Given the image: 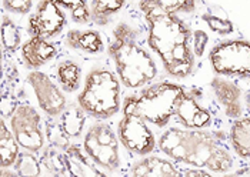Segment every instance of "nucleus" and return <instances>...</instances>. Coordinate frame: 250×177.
<instances>
[{
	"instance_id": "1",
	"label": "nucleus",
	"mask_w": 250,
	"mask_h": 177,
	"mask_svg": "<svg viewBox=\"0 0 250 177\" xmlns=\"http://www.w3.org/2000/svg\"><path fill=\"white\" fill-rule=\"evenodd\" d=\"M149 26L147 44L160 58L166 73L173 79H186L194 70L192 32L177 15L140 3Z\"/></svg>"
},
{
	"instance_id": "2",
	"label": "nucleus",
	"mask_w": 250,
	"mask_h": 177,
	"mask_svg": "<svg viewBox=\"0 0 250 177\" xmlns=\"http://www.w3.org/2000/svg\"><path fill=\"white\" fill-rule=\"evenodd\" d=\"M159 149L174 161L213 173H228L234 163L219 135L205 129H169L159 138Z\"/></svg>"
},
{
	"instance_id": "3",
	"label": "nucleus",
	"mask_w": 250,
	"mask_h": 177,
	"mask_svg": "<svg viewBox=\"0 0 250 177\" xmlns=\"http://www.w3.org/2000/svg\"><path fill=\"white\" fill-rule=\"evenodd\" d=\"M136 30L127 23H119L113 30L109 55L113 59L117 76L129 89L146 86L157 76V66L150 53L137 41Z\"/></svg>"
},
{
	"instance_id": "4",
	"label": "nucleus",
	"mask_w": 250,
	"mask_h": 177,
	"mask_svg": "<svg viewBox=\"0 0 250 177\" xmlns=\"http://www.w3.org/2000/svg\"><path fill=\"white\" fill-rule=\"evenodd\" d=\"M186 89L172 81L150 84L137 95L125 98L123 113L135 115L156 127H165L176 113V106Z\"/></svg>"
},
{
	"instance_id": "5",
	"label": "nucleus",
	"mask_w": 250,
	"mask_h": 177,
	"mask_svg": "<svg viewBox=\"0 0 250 177\" xmlns=\"http://www.w3.org/2000/svg\"><path fill=\"white\" fill-rule=\"evenodd\" d=\"M120 83L113 72L104 67L93 69L86 76L84 86L77 96V104L90 118H113L120 110Z\"/></svg>"
},
{
	"instance_id": "6",
	"label": "nucleus",
	"mask_w": 250,
	"mask_h": 177,
	"mask_svg": "<svg viewBox=\"0 0 250 177\" xmlns=\"http://www.w3.org/2000/svg\"><path fill=\"white\" fill-rule=\"evenodd\" d=\"M209 60L213 72L225 78L250 80V43L233 39L222 41L212 47Z\"/></svg>"
},
{
	"instance_id": "7",
	"label": "nucleus",
	"mask_w": 250,
	"mask_h": 177,
	"mask_svg": "<svg viewBox=\"0 0 250 177\" xmlns=\"http://www.w3.org/2000/svg\"><path fill=\"white\" fill-rule=\"evenodd\" d=\"M117 138L119 136H116L109 124L96 123L87 129L83 140V149L99 167L113 172L120 166Z\"/></svg>"
},
{
	"instance_id": "8",
	"label": "nucleus",
	"mask_w": 250,
	"mask_h": 177,
	"mask_svg": "<svg viewBox=\"0 0 250 177\" xmlns=\"http://www.w3.org/2000/svg\"><path fill=\"white\" fill-rule=\"evenodd\" d=\"M10 129L24 150L38 153L43 149L46 132H43L42 118L35 107L29 104L19 106L10 118Z\"/></svg>"
},
{
	"instance_id": "9",
	"label": "nucleus",
	"mask_w": 250,
	"mask_h": 177,
	"mask_svg": "<svg viewBox=\"0 0 250 177\" xmlns=\"http://www.w3.org/2000/svg\"><path fill=\"white\" fill-rule=\"evenodd\" d=\"M117 136L120 143L132 153L139 156L150 155L156 147V138L153 132L149 129L147 123L143 118L135 115L123 113V118L119 121Z\"/></svg>"
},
{
	"instance_id": "10",
	"label": "nucleus",
	"mask_w": 250,
	"mask_h": 177,
	"mask_svg": "<svg viewBox=\"0 0 250 177\" xmlns=\"http://www.w3.org/2000/svg\"><path fill=\"white\" fill-rule=\"evenodd\" d=\"M27 81L35 92V96L38 98L40 109L47 116L58 118L64 112L67 101L64 98L63 89L59 87L47 75L33 70L27 76Z\"/></svg>"
},
{
	"instance_id": "11",
	"label": "nucleus",
	"mask_w": 250,
	"mask_h": 177,
	"mask_svg": "<svg viewBox=\"0 0 250 177\" xmlns=\"http://www.w3.org/2000/svg\"><path fill=\"white\" fill-rule=\"evenodd\" d=\"M66 24V13L50 0H40L36 12L29 19V33L33 38L52 39L58 36Z\"/></svg>"
},
{
	"instance_id": "12",
	"label": "nucleus",
	"mask_w": 250,
	"mask_h": 177,
	"mask_svg": "<svg viewBox=\"0 0 250 177\" xmlns=\"http://www.w3.org/2000/svg\"><path fill=\"white\" fill-rule=\"evenodd\" d=\"M174 116L186 129H206L212 123V113L202 107L194 92H188L180 98Z\"/></svg>"
},
{
	"instance_id": "13",
	"label": "nucleus",
	"mask_w": 250,
	"mask_h": 177,
	"mask_svg": "<svg viewBox=\"0 0 250 177\" xmlns=\"http://www.w3.org/2000/svg\"><path fill=\"white\" fill-rule=\"evenodd\" d=\"M210 87L228 118L233 120L242 118V92L233 81L225 76H216L210 81Z\"/></svg>"
},
{
	"instance_id": "14",
	"label": "nucleus",
	"mask_w": 250,
	"mask_h": 177,
	"mask_svg": "<svg viewBox=\"0 0 250 177\" xmlns=\"http://www.w3.org/2000/svg\"><path fill=\"white\" fill-rule=\"evenodd\" d=\"M63 156L66 161L67 176L72 177H104L102 169L87 156L77 144L70 143L64 150Z\"/></svg>"
},
{
	"instance_id": "15",
	"label": "nucleus",
	"mask_w": 250,
	"mask_h": 177,
	"mask_svg": "<svg viewBox=\"0 0 250 177\" xmlns=\"http://www.w3.org/2000/svg\"><path fill=\"white\" fill-rule=\"evenodd\" d=\"M58 55V47L42 38H30L21 44V59L29 69H39Z\"/></svg>"
},
{
	"instance_id": "16",
	"label": "nucleus",
	"mask_w": 250,
	"mask_h": 177,
	"mask_svg": "<svg viewBox=\"0 0 250 177\" xmlns=\"http://www.w3.org/2000/svg\"><path fill=\"white\" fill-rule=\"evenodd\" d=\"M132 175L135 177H177L182 176V170L166 158L147 156L135 163Z\"/></svg>"
},
{
	"instance_id": "17",
	"label": "nucleus",
	"mask_w": 250,
	"mask_h": 177,
	"mask_svg": "<svg viewBox=\"0 0 250 177\" xmlns=\"http://www.w3.org/2000/svg\"><path fill=\"white\" fill-rule=\"evenodd\" d=\"M246 109L250 113V92L245 98ZM233 152L242 158L250 160V116L239 118L231 124L230 135H229Z\"/></svg>"
},
{
	"instance_id": "18",
	"label": "nucleus",
	"mask_w": 250,
	"mask_h": 177,
	"mask_svg": "<svg viewBox=\"0 0 250 177\" xmlns=\"http://www.w3.org/2000/svg\"><path fill=\"white\" fill-rule=\"evenodd\" d=\"M66 44L75 50H80L84 53L97 55L102 53L104 49V43L102 39V35L97 30H79L72 29L67 32Z\"/></svg>"
},
{
	"instance_id": "19",
	"label": "nucleus",
	"mask_w": 250,
	"mask_h": 177,
	"mask_svg": "<svg viewBox=\"0 0 250 177\" xmlns=\"http://www.w3.org/2000/svg\"><path fill=\"white\" fill-rule=\"evenodd\" d=\"M20 144L15 138L13 132H10L4 123L0 121V157H1V167L7 169L15 164L16 158L20 155Z\"/></svg>"
},
{
	"instance_id": "20",
	"label": "nucleus",
	"mask_w": 250,
	"mask_h": 177,
	"mask_svg": "<svg viewBox=\"0 0 250 177\" xmlns=\"http://www.w3.org/2000/svg\"><path fill=\"white\" fill-rule=\"evenodd\" d=\"M59 86L63 89L66 93H75L80 87V80H82V70L72 60H64L58 66L56 70Z\"/></svg>"
},
{
	"instance_id": "21",
	"label": "nucleus",
	"mask_w": 250,
	"mask_h": 177,
	"mask_svg": "<svg viewBox=\"0 0 250 177\" xmlns=\"http://www.w3.org/2000/svg\"><path fill=\"white\" fill-rule=\"evenodd\" d=\"M126 0H92V20L99 26H106L117 12L125 6Z\"/></svg>"
},
{
	"instance_id": "22",
	"label": "nucleus",
	"mask_w": 250,
	"mask_h": 177,
	"mask_svg": "<svg viewBox=\"0 0 250 177\" xmlns=\"http://www.w3.org/2000/svg\"><path fill=\"white\" fill-rule=\"evenodd\" d=\"M60 124L64 130V133L70 138H76L82 135L86 123V113L82 110L80 106H72L69 109H64V112L60 115Z\"/></svg>"
},
{
	"instance_id": "23",
	"label": "nucleus",
	"mask_w": 250,
	"mask_h": 177,
	"mask_svg": "<svg viewBox=\"0 0 250 177\" xmlns=\"http://www.w3.org/2000/svg\"><path fill=\"white\" fill-rule=\"evenodd\" d=\"M42 164L55 176H67L63 150L53 144H49L44 149V152L42 155Z\"/></svg>"
},
{
	"instance_id": "24",
	"label": "nucleus",
	"mask_w": 250,
	"mask_h": 177,
	"mask_svg": "<svg viewBox=\"0 0 250 177\" xmlns=\"http://www.w3.org/2000/svg\"><path fill=\"white\" fill-rule=\"evenodd\" d=\"M143 4H152L170 15L193 13L197 7V0H140Z\"/></svg>"
},
{
	"instance_id": "25",
	"label": "nucleus",
	"mask_w": 250,
	"mask_h": 177,
	"mask_svg": "<svg viewBox=\"0 0 250 177\" xmlns=\"http://www.w3.org/2000/svg\"><path fill=\"white\" fill-rule=\"evenodd\" d=\"M42 160H39L33 152L26 150L20 153L13 167L19 177H38L42 175Z\"/></svg>"
},
{
	"instance_id": "26",
	"label": "nucleus",
	"mask_w": 250,
	"mask_h": 177,
	"mask_svg": "<svg viewBox=\"0 0 250 177\" xmlns=\"http://www.w3.org/2000/svg\"><path fill=\"white\" fill-rule=\"evenodd\" d=\"M58 6L67 9L73 21L79 24H86L92 20V12L87 4V0H50Z\"/></svg>"
},
{
	"instance_id": "27",
	"label": "nucleus",
	"mask_w": 250,
	"mask_h": 177,
	"mask_svg": "<svg viewBox=\"0 0 250 177\" xmlns=\"http://www.w3.org/2000/svg\"><path fill=\"white\" fill-rule=\"evenodd\" d=\"M1 43L6 52L18 50L21 43L19 27L9 16H3L1 19Z\"/></svg>"
},
{
	"instance_id": "28",
	"label": "nucleus",
	"mask_w": 250,
	"mask_h": 177,
	"mask_svg": "<svg viewBox=\"0 0 250 177\" xmlns=\"http://www.w3.org/2000/svg\"><path fill=\"white\" fill-rule=\"evenodd\" d=\"M46 138L50 144L64 150L70 144V138L64 133L60 121H49L46 124Z\"/></svg>"
},
{
	"instance_id": "29",
	"label": "nucleus",
	"mask_w": 250,
	"mask_h": 177,
	"mask_svg": "<svg viewBox=\"0 0 250 177\" xmlns=\"http://www.w3.org/2000/svg\"><path fill=\"white\" fill-rule=\"evenodd\" d=\"M202 19L209 26V29L212 32L220 35V36H229L234 32V26L229 19H223V18L213 16V15H203Z\"/></svg>"
},
{
	"instance_id": "30",
	"label": "nucleus",
	"mask_w": 250,
	"mask_h": 177,
	"mask_svg": "<svg viewBox=\"0 0 250 177\" xmlns=\"http://www.w3.org/2000/svg\"><path fill=\"white\" fill-rule=\"evenodd\" d=\"M209 43V35L203 29H194L192 32V49L196 58H203Z\"/></svg>"
},
{
	"instance_id": "31",
	"label": "nucleus",
	"mask_w": 250,
	"mask_h": 177,
	"mask_svg": "<svg viewBox=\"0 0 250 177\" xmlns=\"http://www.w3.org/2000/svg\"><path fill=\"white\" fill-rule=\"evenodd\" d=\"M3 7L16 15H27L33 7V0H3Z\"/></svg>"
},
{
	"instance_id": "32",
	"label": "nucleus",
	"mask_w": 250,
	"mask_h": 177,
	"mask_svg": "<svg viewBox=\"0 0 250 177\" xmlns=\"http://www.w3.org/2000/svg\"><path fill=\"white\" fill-rule=\"evenodd\" d=\"M236 176H250V164H248L246 167H243L242 170H237L234 172Z\"/></svg>"
}]
</instances>
